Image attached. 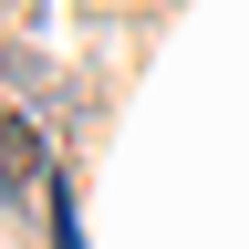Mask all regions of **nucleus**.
<instances>
[{
    "label": "nucleus",
    "mask_w": 249,
    "mask_h": 249,
    "mask_svg": "<svg viewBox=\"0 0 249 249\" xmlns=\"http://www.w3.org/2000/svg\"><path fill=\"white\" fill-rule=\"evenodd\" d=\"M0 197L11 208H42L52 197V156H42V135H31V114H0Z\"/></svg>",
    "instance_id": "f257e3e1"
}]
</instances>
